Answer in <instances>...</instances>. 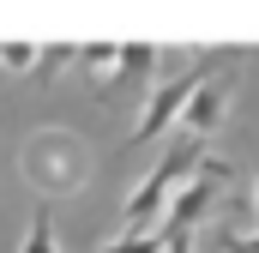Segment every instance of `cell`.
<instances>
[{
	"label": "cell",
	"mask_w": 259,
	"mask_h": 253,
	"mask_svg": "<svg viewBox=\"0 0 259 253\" xmlns=\"http://www.w3.org/2000/svg\"><path fill=\"white\" fill-rule=\"evenodd\" d=\"M229 85H235V72H229V61L217 66L205 85H199L193 97H187V109H181V121H187V139H205V133H217V121H223V109H229Z\"/></svg>",
	"instance_id": "277c9868"
},
{
	"label": "cell",
	"mask_w": 259,
	"mask_h": 253,
	"mask_svg": "<svg viewBox=\"0 0 259 253\" xmlns=\"http://www.w3.org/2000/svg\"><path fill=\"white\" fill-rule=\"evenodd\" d=\"M217 66H223V61H199L193 72H181V78L157 85V91H151V103H145V115H139V126H133V139H127V145H145V139H157L163 126H169L175 115H181V109H187V97H193V91L205 85V78H211V72H217Z\"/></svg>",
	"instance_id": "7a4b0ae2"
},
{
	"label": "cell",
	"mask_w": 259,
	"mask_h": 253,
	"mask_svg": "<svg viewBox=\"0 0 259 253\" xmlns=\"http://www.w3.org/2000/svg\"><path fill=\"white\" fill-rule=\"evenodd\" d=\"M0 61L18 72V66H30V49H24V43H0Z\"/></svg>",
	"instance_id": "ba28073f"
},
{
	"label": "cell",
	"mask_w": 259,
	"mask_h": 253,
	"mask_svg": "<svg viewBox=\"0 0 259 253\" xmlns=\"http://www.w3.org/2000/svg\"><path fill=\"white\" fill-rule=\"evenodd\" d=\"M18 253H55V217H49V211L30 217V235H24V247H18Z\"/></svg>",
	"instance_id": "8992f818"
},
{
	"label": "cell",
	"mask_w": 259,
	"mask_h": 253,
	"mask_svg": "<svg viewBox=\"0 0 259 253\" xmlns=\"http://www.w3.org/2000/svg\"><path fill=\"white\" fill-rule=\"evenodd\" d=\"M253 205H259V175H253Z\"/></svg>",
	"instance_id": "30bf717a"
},
{
	"label": "cell",
	"mask_w": 259,
	"mask_h": 253,
	"mask_svg": "<svg viewBox=\"0 0 259 253\" xmlns=\"http://www.w3.org/2000/svg\"><path fill=\"white\" fill-rule=\"evenodd\" d=\"M217 247H223V253H259V235H241V229H217Z\"/></svg>",
	"instance_id": "52a82bcc"
},
{
	"label": "cell",
	"mask_w": 259,
	"mask_h": 253,
	"mask_svg": "<svg viewBox=\"0 0 259 253\" xmlns=\"http://www.w3.org/2000/svg\"><path fill=\"white\" fill-rule=\"evenodd\" d=\"M169 247V235L163 229H145V235H121V241H109V247H97V253H163Z\"/></svg>",
	"instance_id": "5b68a950"
},
{
	"label": "cell",
	"mask_w": 259,
	"mask_h": 253,
	"mask_svg": "<svg viewBox=\"0 0 259 253\" xmlns=\"http://www.w3.org/2000/svg\"><path fill=\"white\" fill-rule=\"evenodd\" d=\"M229 181V163H217V157H205L199 163V175L187 181V187L169 199V217H163V235H193V223L217 205V187Z\"/></svg>",
	"instance_id": "3957f363"
},
{
	"label": "cell",
	"mask_w": 259,
	"mask_h": 253,
	"mask_svg": "<svg viewBox=\"0 0 259 253\" xmlns=\"http://www.w3.org/2000/svg\"><path fill=\"white\" fill-rule=\"evenodd\" d=\"M199 163H205L199 139H181V145H175V151H169V157H163V163L133 187V199H127V229H133V235H145V223H151L157 211H169V199L199 175Z\"/></svg>",
	"instance_id": "6da1fadb"
},
{
	"label": "cell",
	"mask_w": 259,
	"mask_h": 253,
	"mask_svg": "<svg viewBox=\"0 0 259 253\" xmlns=\"http://www.w3.org/2000/svg\"><path fill=\"white\" fill-rule=\"evenodd\" d=\"M163 253H193V235H169V247Z\"/></svg>",
	"instance_id": "9c48e42d"
}]
</instances>
